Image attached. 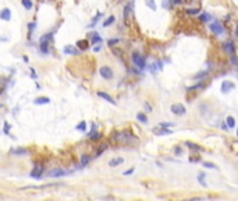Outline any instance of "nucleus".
I'll use <instances>...</instances> for the list:
<instances>
[{
    "label": "nucleus",
    "instance_id": "nucleus-1",
    "mask_svg": "<svg viewBox=\"0 0 238 201\" xmlns=\"http://www.w3.org/2000/svg\"><path fill=\"white\" fill-rule=\"evenodd\" d=\"M132 63H134L136 67H139V69H145V66H146L145 57H143L141 53H138V52L132 53Z\"/></svg>",
    "mask_w": 238,
    "mask_h": 201
},
{
    "label": "nucleus",
    "instance_id": "nucleus-2",
    "mask_svg": "<svg viewBox=\"0 0 238 201\" xmlns=\"http://www.w3.org/2000/svg\"><path fill=\"white\" fill-rule=\"evenodd\" d=\"M114 140L119 142H129V141H135V137H132L129 133H117L114 135Z\"/></svg>",
    "mask_w": 238,
    "mask_h": 201
},
{
    "label": "nucleus",
    "instance_id": "nucleus-3",
    "mask_svg": "<svg viewBox=\"0 0 238 201\" xmlns=\"http://www.w3.org/2000/svg\"><path fill=\"white\" fill-rule=\"evenodd\" d=\"M43 170H45V168H43L42 163H36V165L32 168V170H31L29 176L33 179H40L43 175Z\"/></svg>",
    "mask_w": 238,
    "mask_h": 201
},
{
    "label": "nucleus",
    "instance_id": "nucleus-4",
    "mask_svg": "<svg viewBox=\"0 0 238 201\" xmlns=\"http://www.w3.org/2000/svg\"><path fill=\"white\" fill-rule=\"evenodd\" d=\"M99 74L102 76V78L105 80H112L113 78V70L109 66H102L99 69Z\"/></svg>",
    "mask_w": 238,
    "mask_h": 201
},
{
    "label": "nucleus",
    "instance_id": "nucleus-5",
    "mask_svg": "<svg viewBox=\"0 0 238 201\" xmlns=\"http://www.w3.org/2000/svg\"><path fill=\"white\" fill-rule=\"evenodd\" d=\"M209 28H210V31L213 34H216V35H222L223 32H224V28H223L222 23H219V21H215V23H212L210 25H209Z\"/></svg>",
    "mask_w": 238,
    "mask_h": 201
},
{
    "label": "nucleus",
    "instance_id": "nucleus-6",
    "mask_svg": "<svg viewBox=\"0 0 238 201\" xmlns=\"http://www.w3.org/2000/svg\"><path fill=\"white\" fill-rule=\"evenodd\" d=\"M47 175H49V178H54V179H56V178H61V176L68 175V172L63 170V169H60V168H54V169H52Z\"/></svg>",
    "mask_w": 238,
    "mask_h": 201
},
{
    "label": "nucleus",
    "instance_id": "nucleus-7",
    "mask_svg": "<svg viewBox=\"0 0 238 201\" xmlns=\"http://www.w3.org/2000/svg\"><path fill=\"white\" fill-rule=\"evenodd\" d=\"M170 109H171V112L177 116H181L185 113V106L182 105V103H174V105H171Z\"/></svg>",
    "mask_w": 238,
    "mask_h": 201
},
{
    "label": "nucleus",
    "instance_id": "nucleus-8",
    "mask_svg": "<svg viewBox=\"0 0 238 201\" xmlns=\"http://www.w3.org/2000/svg\"><path fill=\"white\" fill-rule=\"evenodd\" d=\"M235 88V84L231 83V81H223L222 84V92L226 94V92H230L231 89Z\"/></svg>",
    "mask_w": 238,
    "mask_h": 201
},
{
    "label": "nucleus",
    "instance_id": "nucleus-9",
    "mask_svg": "<svg viewBox=\"0 0 238 201\" xmlns=\"http://www.w3.org/2000/svg\"><path fill=\"white\" fill-rule=\"evenodd\" d=\"M0 20L4 21H10L11 20V10L10 9H3L0 11Z\"/></svg>",
    "mask_w": 238,
    "mask_h": 201
},
{
    "label": "nucleus",
    "instance_id": "nucleus-10",
    "mask_svg": "<svg viewBox=\"0 0 238 201\" xmlns=\"http://www.w3.org/2000/svg\"><path fill=\"white\" fill-rule=\"evenodd\" d=\"M63 52L66 53V55H78L79 50L77 49V48H74L73 45H66V46L63 48Z\"/></svg>",
    "mask_w": 238,
    "mask_h": 201
},
{
    "label": "nucleus",
    "instance_id": "nucleus-11",
    "mask_svg": "<svg viewBox=\"0 0 238 201\" xmlns=\"http://www.w3.org/2000/svg\"><path fill=\"white\" fill-rule=\"evenodd\" d=\"M153 133H155L156 135H167V134H171V130L166 129V127H160V126H159L157 129H153Z\"/></svg>",
    "mask_w": 238,
    "mask_h": 201
},
{
    "label": "nucleus",
    "instance_id": "nucleus-12",
    "mask_svg": "<svg viewBox=\"0 0 238 201\" xmlns=\"http://www.w3.org/2000/svg\"><path fill=\"white\" fill-rule=\"evenodd\" d=\"M223 49H224L228 55H234L235 45H234V43H231V42H226V43H223Z\"/></svg>",
    "mask_w": 238,
    "mask_h": 201
},
{
    "label": "nucleus",
    "instance_id": "nucleus-13",
    "mask_svg": "<svg viewBox=\"0 0 238 201\" xmlns=\"http://www.w3.org/2000/svg\"><path fill=\"white\" fill-rule=\"evenodd\" d=\"M102 38L99 36L98 32H91V43L92 45H98V43H102Z\"/></svg>",
    "mask_w": 238,
    "mask_h": 201
},
{
    "label": "nucleus",
    "instance_id": "nucleus-14",
    "mask_svg": "<svg viewBox=\"0 0 238 201\" xmlns=\"http://www.w3.org/2000/svg\"><path fill=\"white\" fill-rule=\"evenodd\" d=\"M39 49L43 55L49 53V43H47V41H39Z\"/></svg>",
    "mask_w": 238,
    "mask_h": 201
},
{
    "label": "nucleus",
    "instance_id": "nucleus-15",
    "mask_svg": "<svg viewBox=\"0 0 238 201\" xmlns=\"http://www.w3.org/2000/svg\"><path fill=\"white\" fill-rule=\"evenodd\" d=\"M98 95H99L100 98H103V99H105V101H107V102H110V103H112V105H116V101H114V99H113L112 96L109 95V94L103 92V91H99V92H98Z\"/></svg>",
    "mask_w": 238,
    "mask_h": 201
},
{
    "label": "nucleus",
    "instance_id": "nucleus-16",
    "mask_svg": "<svg viewBox=\"0 0 238 201\" xmlns=\"http://www.w3.org/2000/svg\"><path fill=\"white\" fill-rule=\"evenodd\" d=\"M33 103L35 105H47V103H50V99L47 96H39L33 101Z\"/></svg>",
    "mask_w": 238,
    "mask_h": 201
},
{
    "label": "nucleus",
    "instance_id": "nucleus-17",
    "mask_svg": "<svg viewBox=\"0 0 238 201\" xmlns=\"http://www.w3.org/2000/svg\"><path fill=\"white\" fill-rule=\"evenodd\" d=\"M77 48H78V49H81V50L88 49V48H89V42H88V39L78 41V42H77Z\"/></svg>",
    "mask_w": 238,
    "mask_h": 201
},
{
    "label": "nucleus",
    "instance_id": "nucleus-18",
    "mask_svg": "<svg viewBox=\"0 0 238 201\" xmlns=\"http://www.w3.org/2000/svg\"><path fill=\"white\" fill-rule=\"evenodd\" d=\"M122 162H124V159H122L121 156H119V158H113V159L109 161V166L110 168H114V166H117V165H121Z\"/></svg>",
    "mask_w": 238,
    "mask_h": 201
},
{
    "label": "nucleus",
    "instance_id": "nucleus-19",
    "mask_svg": "<svg viewBox=\"0 0 238 201\" xmlns=\"http://www.w3.org/2000/svg\"><path fill=\"white\" fill-rule=\"evenodd\" d=\"M132 11V3H128L126 7H124V20L128 21V17Z\"/></svg>",
    "mask_w": 238,
    "mask_h": 201
},
{
    "label": "nucleus",
    "instance_id": "nucleus-20",
    "mask_svg": "<svg viewBox=\"0 0 238 201\" xmlns=\"http://www.w3.org/2000/svg\"><path fill=\"white\" fill-rule=\"evenodd\" d=\"M91 159H92L91 155H86V154L82 155V156H81V166H86L91 162Z\"/></svg>",
    "mask_w": 238,
    "mask_h": 201
},
{
    "label": "nucleus",
    "instance_id": "nucleus-21",
    "mask_svg": "<svg viewBox=\"0 0 238 201\" xmlns=\"http://www.w3.org/2000/svg\"><path fill=\"white\" fill-rule=\"evenodd\" d=\"M21 3L25 7V10H32V7H33L32 0H21Z\"/></svg>",
    "mask_w": 238,
    "mask_h": 201
},
{
    "label": "nucleus",
    "instance_id": "nucleus-22",
    "mask_svg": "<svg viewBox=\"0 0 238 201\" xmlns=\"http://www.w3.org/2000/svg\"><path fill=\"white\" fill-rule=\"evenodd\" d=\"M11 154L14 155H28V151L25 148H17V149H11Z\"/></svg>",
    "mask_w": 238,
    "mask_h": 201
},
{
    "label": "nucleus",
    "instance_id": "nucleus-23",
    "mask_svg": "<svg viewBox=\"0 0 238 201\" xmlns=\"http://www.w3.org/2000/svg\"><path fill=\"white\" fill-rule=\"evenodd\" d=\"M114 21H116V17H114V16H110L109 18H106L105 23H103L102 25H103V27H109V25H112V24L114 23Z\"/></svg>",
    "mask_w": 238,
    "mask_h": 201
},
{
    "label": "nucleus",
    "instance_id": "nucleus-24",
    "mask_svg": "<svg viewBox=\"0 0 238 201\" xmlns=\"http://www.w3.org/2000/svg\"><path fill=\"white\" fill-rule=\"evenodd\" d=\"M136 119H138L141 123H143V124H146V123H148V117H146L145 113H141V112H139L138 115H136Z\"/></svg>",
    "mask_w": 238,
    "mask_h": 201
},
{
    "label": "nucleus",
    "instance_id": "nucleus-25",
    "mask_svg": "<svg viewBox=\"0 0 238 201\" xmlns=\"http://www.w3.org/2000/svg\"><path fill=\"white\" fill-rule=\"evenodd\" d=\"M102 16H103L102 13H98V14H96L95 17H93L92 23H91V24H89V25H88V27H89V28H92V27H95V25H96V23H98V21H99V18H100V17H102Z\"/></svg>",
    "mask_w": 238,
    "mask_h": 201
},
{
    "label": "nucleus",
    "instance_id": "nucleus-26",
    "mask_svg": "<svg viewBox=\"0 0 238 201\" xmlns=\"http://www.w3.org/2000/svg\"><path fill=\"white\" fill-rule=\"evenodd\" d=\"M145 3H146V6L148 7H150V10L152 11H156V3H155V0H145Z\"/></svg>",
    "mask_w": 238,
    "mask_h": 201
},
{
    "label": "nucleus",
    "instance_id": "nucleus-27",
    "mask_svg": "<svg viewBox=\"0 0 238 201\" xmlns=\"http://www.w3.org/2000/svg\"><path fill=\"white\" fill-rule=\"evenodd\" d=\"M198 181L201 183L203 187H206V181H205V173L203 172H201V173H198Z\"/></svg>",
    "mask_w": 238,
    "mask_h": 201
},
{
    "label": "nucleus",
    "instance_id": "nucleus-28",
    "mask_svg": "<svg viewBox=\"0 0 238 201\" xmlns=\"http://www.w3.org/2000/svg\"><path fill=\"white\" fill-rule=\"evenodd\" d=\"M226 122H227L228 127H234V126H235V120H234V117H233V116H228Z\"/></svg>",
    "mask_w": 238,
    "mask_h": 201
},
{
    "label": "nucleus",
    "instance_id": "nucleus-29",
    "mask_svg": "<svg viewBox=\"0 0 238 201\" xmlns=\"http://www.w3.org/2000/svg\"><path fill=\"white\" fill-rule=\"evenodd\" d=\"M187 145H188V147H189V148H192V149H196V151H202V148H201V147H198V145H196V144H194V142H187Z\"/></svg>",
    "mask_w": 238,
    "mask_h": 201
},
{
    "label": "nucleus",
    "instance_id": "nucleus-30",
    "mask_svg": "<svg viewBox=\"0 0 238 201\" xmlns=\"http://www.w3.org/2000/svg\"><path fill=\"white\" fill-rule=\"evenodd\" d=\"M206 76H208V71H201V73H198L194 78H195V80H202V77H206Z\"/></svg>",
    "mask_w": 238,
    "mask_h": 201
},
{
    "label": "nucleus",
    "instance_id": "nucleus-31",
    "mask_svg": "<svg viewBox=\"0 0 238 201\" xmlns=\"http://www.w3.org/2000/svg\"><path fill=\"white\" fill-rule=\"evenodd\" d=\"M75 129L79 130V131H84V130L86 129V123H85V122H81V123H79V124L75 127Z\"/></svg>",
    "mask_w": 238,
    "mask_h": 201
},
{
    "label": "nucleus",
    "instance_id": "nucleus-32",
    "mask_svg": "<svg viewBox=\"0 0 238 201\" xmlns=\"http://www.w3.org/2000/svg\"><path fill=\"white\" fill-rule=\"evenodd\" d=\"M210 18H212L210 14H208V13H205V14H202V16H201V21H205V23H208Z\"/></svg>",
    "mask_w": 238,
    "mask_h": 201
},
{
    "label": "nucleus",
    "instance_id": "nucleus-33",
    "mask_svg": "<svg viewBox=\"0 0 238 201\" xmlns=\"http://www.w3.org/2000/svg\"><path fill=\"white\" fill-rule=\"evenodd\" d=\"M160 127H166V129H169V127H173L174 126V123H170V122H163V123H160Z\"/></svg>",
    "mask_w": 238,
    "mask_h": 201
},
{
    "label": "nucleus",
    "instance_id": "nucleus-34",
    "mask_svg": "<svg viewBox=\"0 0 238 201\" xmlns=\"http://www.w3.org/2000/svg\"><path fill=\"white\" fill-rule=\"evenodd\" d=\"M203 166H205V168H209V169H216V165L212 163V162H203Z\"/></svg>",
    "mask_w": 238,
    "mask_h": 201
},
{
    "label": "nucleus",
    "instance_id": "nucleus-35",
    "mask_svg": "<svg viewBox=\"0 0 238 201\" xmlns=\"http://www.w3.org/2000/svg\"><path fill=\"white\" fill-rule=\"evenodd\" d=\"M174 154L177 155V156H180V155L182 154V148H181V147H180V145H177V147H175V148H174Z\"/></svg>",
    "mask_w": 238,
    "mask_h": 201
},
{
    "label": "nucleus",
    "instance_id": "nucleus-36",
    "mask_svg": "<svg viewBox=\"0 0 238 201\" xmlns=\"http://www.w3.org/2000/svg\"><path fill=\"white\" fill-rule=\"evenodd\" d=\"M119 42H120V41L117 39V38H114V39H109V42H107V43H109V46H114V45L119 43Z\"/></svg>",
    "mask_w": 238,
    "mask_h": 201
},
{
    "label": "nucleus",
    "instance_id": "nucleus-37",
    "mask_svg": "<svg viewBox=\"0 0 238 201\" xmlns=\"http://www.w3.org/2000/svg\"><path fill=\"white\" fill-rule=\"evenodd\" d=\"M187 11H188V14H191V16H192V14L195 16V14L199 13V9H189V10H187Z\"/></svg>",
    "mask_w": 238,
    "mask_h": 201
},
{
    "label": "nucleus",
    "instance_id": "nucleus-38",
    "mask_svg": "<svg viewBox=\"0 0 238 201\" xmlns=\"http://www.w3.org/2000/svg\"><path fill=\"white\" fill-rule=\"evenodd\" d=\"M182 2L184 0H170V4L171 6H174V4H182Z\"/></svg>",
    "mask_w": 238,
    "mask_h": 201
},
{
    "label": "nucleus",
    "instance_id": "nucleus-39",
    "mask_svg": "<svg viewBox=\"0 0 238 201\" xmlns=\"http://www.w3.org/2000/svg\"><path fill=\"white\" fill-rule=\"evenodd\" d=\"M29 71H31V77H32L33 80H36V78H38V76H36V73H35V70H33V67H31Z\"/></svg>",
    "mask_w": 238,
    "mask_h": 201
},
{
    "label": "nucleus",
    "instance_id": "nucleus-40",
    "mask_svg": "<svg viewBox=\"0 0 238 201\" xmlns=\"http://www.w3.org/2000/svg\"><path fill=\"white\" fill-rule=\"evenodd\" d=\"M28 28H29V35H31V34L33 32V30H35V23H29Z\"/></svg>",
    "mask_w": 238,
    "mask_h": 201
},
{
    "label": "nucleus",
    "instance_id": "nucleus-41",
    "mask_svg": "<svg viewBox=\"0 0 238 201\" xmlns=\"http://www.w3.org/2000/svg\"><path fill=\"white\" fill-rule=\"evenodd\" d=\"M132 172H134V168H131V169H128V170H126V172H124V173H122V175H124V176H127V175H131Z\"/></svg>",
    "mask_w": 238,
    "mask_h": 201
},
{
    "label": "nucleus",
    "instance_id": "nucleus-42",
    "mask_svg": "<svg viewBox=\"0 0 238 201\" xmlns=\"http://www.w3.org/2000/svg\"><path fill=\"white\" fill-rule=\"evenodd\" d=\"M9 130H10V127H9V123H4V133H6V134H9Z\"/></svg>",
    "mask_w": 238,
    "mask_h": 201
},
{
    "label": "nucleus",
    "instance_id": "nucleus-43",
    "mask_svg": "<svg viewBox=\"0 0 238 201\" xmlns=\"http://www.w3.org/2000/svg\"><path fill=\"white\" fill-rule=\"evenodd\" d=\"M145 109H146V110H149V112H150V110H152V106H150V105H148V103H145Z\"/></svg>",
    "mask_w": 238,
    "mask_h": 201
},
{
    "label": "nucleus",
    "instance_id": "nucleus-44",
    "mask_svg": "<svg viewBox=\"0 0 238 201\" xmlns=\"http://www.w3.org/2000/svg\"><path fill=\"white\" fill-rule=\"evenodd\" d=\"M100 49H102V46H100V43H99V46H95V49H93V50H95V52H99Z\"/></svg>",
    "mask_w": 238,
    "mask_h": 201
},
{
    "label": "nucleus",
    "instance_id": "nucleus-45",
    "mask_svg": "<svg viewBox=\"0 0 238 201\" xmlns=\"http://www.w3.org/2000/svg\"><path fill=\"white\" fill-rule=\"evenodd\" d=\"M235 35H237V36H238V28H237V31H235Z\"/></svg>",
    "mask_w": 238,
    "mask_h": 201
},
{
    "label": "nucleus",
    "instance_id": "nucleus-46",
    "mask_svg": "<svg viewBox=\"0 0 238 201\" xmlns=\"http://www.w3.org/2000/svg\"><path fill=\"white\" fill-rule=\"evenodd\" d=\"M237 135H238V131H237Z\"/></svg>",
    "mask_w": 238,
    "mask_h": 201
},
{
    "label": "nucleus",
    "instance_id": "nucleus-47",
    "mask_svg": "<svg viewBox=\"0 0 238 201\" xmlns=\"http://www.w3.org/2000/svg\"><path fill=\"white\" fill-rule=\"evenodd\" d=\"M0 94H2V91H0Z\"/></svg>",
    "mask_w": 238,
    "mask_h": 201
}]
</instances>
